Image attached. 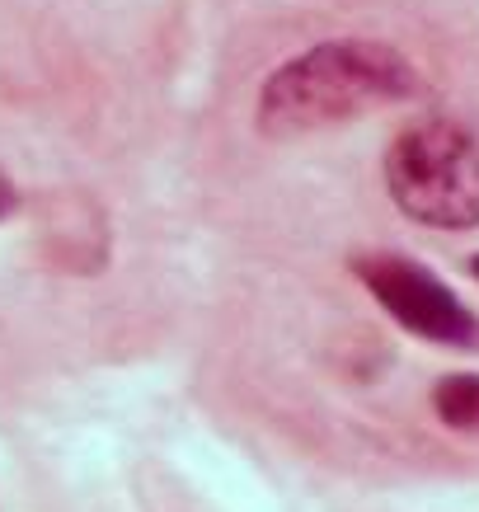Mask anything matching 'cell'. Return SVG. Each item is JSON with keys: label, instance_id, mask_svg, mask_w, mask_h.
Returning <instances> with one entry per match:
<instances>
[{"label": "cell", "instance_id": "cell-1", "mask_svg": "<svg viewBox=\"0 0 479 512\" xmlns=\"http://www.w3.org/2000/svg\"><path fill=\"white\" fill-rule=\"evenodd\" d=\"M414 94L418 71L404 52L371 38H334L282 62L263 80L254 118L268 137H301V132H320L404 104Z\"/></svg>", "mask_w": 479, "mask_h": 512}, {"label": "cell", "instance_id": "cell-2", "mask_svg": "<svg viewBox=\"0 0 479 512\" xmlns=\"http://www.w3.org/2000/svg\"><path fill=\"white\" fill-rule=\"evenodd\" d=\"M386 188L418 226H479V137L456 118H418L390 141Z\"/></svg>", "mask_w": 479, "mask_h": 512}, {"label": "cell", "instance_id": "cell-3", "mask_svg": "<svg viewBox=\"0 0 479 512\" xmlns=\"http://www.w3.org/2000/svg\"><path fill=\"white\" fill-rule=\"evenodd\" d=\"M357 282L367 287L381 311L400 329H409L414 339L437 343V348H479V320L433 268H423L418 259L404 254H362L353 259Z\"/></svg>", "mask_w": 479, "mask_h": 512}, {"label": "cell", "instance_id": "cell-4", "mask_svg": "<svg viewBox=\"0 0 479 512\" xmlns=\"http://www.w3.org/2000/svg\"><path fill=\"white\" fill-rule=\"evenodd\" d=\"M428 404L442 428L465 437H479V372H451L442 381H433Z\"/></svg>", "mask_w": 479, "mask_h": 512}, {"label": "cell", "instance_id": "cell-5", "mask_svg": "<svg viewBox=\"0 0 479 512\" xmlns=\"http://www.w3.org/2000/svg\"><path fill=\"white\" fill-rule=\"evenodd\" d=\"M15 202H19V193L0 179V217H10V212H15Z\"/></svg>", "mask_w": 479, "mask_h": 512}, {"label": "cell", "instance_id": "cell-6", "mask_svg": "<svg viewBox=\"0 0 479 512\" xmlns=\"http://www.w3.org/2000/svg\"><path fill=\"white\" fill-rule=\"evenodd\" d=\"M470 273H475V278H479V254H475V259H470Z\"/></svg>", "mask_w": 479, "mask_h": 512}]
</instances>
